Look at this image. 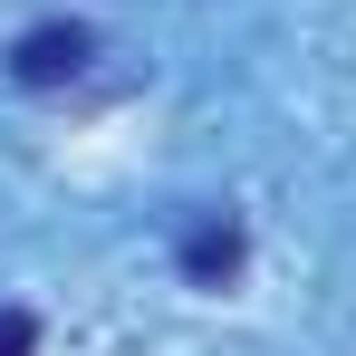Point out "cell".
<instances>
[{"label": "cell", "mask_w": 356, "mask_h": 356, "mask_svg": "<svg viewBox=\"0 0 356 356\" xmlns=\"http://www.w3.org/2000/svg\"><path fill=\"white\" fill-rule=\"evenodd\" d=\"M183 270H193L202 289H222V280L241 270V232L232 222H193V232H183Z\"/></svg>", "instance_id": "7a4b0ae2"}, {"label": "cell", "mask_w": 356, "mask_h": 356, "mask_svg": "<svg viewBox=\"0 0 356 356\" xmlns=\"http://www.w3.org/2000/svg\"><path fill=\"white\" fill-rule=\"evenodd\" d=\"M39 347V318L29 308H0V356H29Z\"/></svg>", "instance_id": "3957f363"}, {"label": "cell", "mask_w": 356, "mask_h": 356, "mask_svg": "<svg viewBox=\"0 0 356 356\" xmlns=\"http://www.w3.org/2000/svg\"><path fill=\"white\" fill-rule=\"evenodd\" d=\"M87 49H97V39H87L77 19H49V29H29V39L10 49V77H19V87H58V77L87 67Z\"/></svg>", "instance_id": "6da1fadb"}]
</instances>
